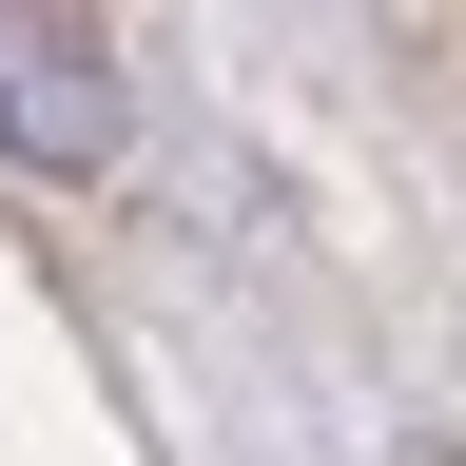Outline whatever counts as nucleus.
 <instances>
[{
    "instance_id": "obj_1",
    "label": "nucleus",
    "mask_w": 466,
    "mask_h": 466,
    "mask_svg": "<svg viewBox=\"0 0 466 466\" xmlns=\"http://www.w3.org/2000/svg\"><path fill=\"white\" fill-rule=\"evenodd\" d=\"M0 116H20L39 156H97V137H116V97H97V39H58V20H0Z\"/></svg>"
}]
</instances>
